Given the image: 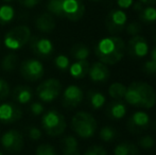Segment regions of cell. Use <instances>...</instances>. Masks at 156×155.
<instances>
[{
    "label": "cell",
    "mask_w": 156,
    "mask_h": 155,
    "mask_svg": "<svg viewBox=\"0 0 156 155\" xmlns=\"http://www.w3.org/2000/svg\"><path fill=\"white\" fill-rule=\"evenodd\" d=\"M125 49L123 39L113 35L100 39L94 48V53L103 64L115 65L123 58Z\"/></svg>",
    "instance_id": "1"
},
{
    "label": "cell",
    "mask_w": 156,
    "mask_h": 155,
    "mask_svg": "<svg viewBox=\"0 0 156 155\" xmlns=\"http://www.w3.org/2000/svg\"><path fill=\"white\" fill-rule=\"evenodd\" d=\"M124 99L131 105L149 110L156 103V91L148 83L135 81L126 86Z\"/></svg>",
    "instance_id": "2"
},
{
    "label": "cell",
    "mask_w": 156,
    "mask_h": 155,
    "mask_svg": "<svg viewBox=\"0 0 156 155\" xmlns=\"http://www.w3.org/2000/svg\"><path fill=\"white\" fill-rule=\"evenodd\" d=\"M71 128L81 138H90L97 131V120L87 112H78L71 119Z\"/></svg>",
    "instance_id": "3"
},
{
    "label": "cell",
    "mask_w": 156,
    "mask_h": 155,
    "mask_svg": "<svg viewBox=\"0 0 156 155\" xmlns=\"http://www.w3.org/2000/svg\"><path fill=\"white\" fill-rule=\"evenodd\" d=\"M41 126L47 135L58 137L64 134L67 128L65 117L55 110L48 111L41 118Z\"/></svg>",
    "instance_id": "4"
},
{
    "label": "cell",
    "mask_w": 156,
    "mask_h": 155,
    "mask_svg": "<svg viewBox=\"0 0 156 155\" xmlns=\"http://www.w3.org/2000/svg\"><path fill=\"white\" fill-rule=\"evenodd\" d=\"M31 38V30L28 26L20 25L11 29L5 34L3 44L10 50H18L23 48Z\"/></svg>",
    "instance_id": "5"
},
{
    "label": "cell",
    "mask_w": 156,
    "mask_h": 155,
    "mask_svg": "<svg viewBox=\"0 0 156 155\" xmlns=\"http://www.w3.org/2000/svg\"><path fill=\"white\" fill-rule=\"evenodd\" d=\"M62 93V83L58 79H48L41 82L36 88V96L43 102H51Z\"/></svg>",
    "instance_id": "6"
},
{
    "label": "cell",
    "mask_w": 156,
    "mask_h": 155,
    "mask_svg": "<svg viewBox=\"0 0 156 155\" xmlns=\"http://www.w3.org/2000/svg\"><path fill=\"white\" fill-rule=\"evenodd\" d=\"M20 75L23 79L30 82L41 80L45 75L44 65L35 58H28L20 64Z\"/></svg>",
    "instance_id": "7"
},
{
    "label": "cell",
    "mask_w": 156,
    "mask_h": 155,
    "mask_svg": "<svg viewBox=\"0 0 156 155\" xmlns=\"http://www.w3.org/2000/svg\"><path fill=\"white\" fill-rule=\"evenodd\" d=\"M85 5L82 0H62L61 17L68 20L78 21L84 16Z\"/></svg>",
    "instance_id": "8"
},
{
    "label": "cell",
    "mask_w": 156,
    "mask_h": 155,
    "mask_svg": "<svg viewBox=\"0 0 156 155\" xmlns=\"http://www.w3.org/2000/svg\"><path fill=\"white\" fill-rule=\"evenodd\" d=\"M0 143L5 151L11 153H17L23 150L25 140L20 132L16 130H9L1 136Z\"/></svg>",
    "instance_id": "9"
},
{
    "label": "cell",
    "mask_w": 156,
    "mask_h": 155,
    "mask_svg": "<svg viewBox=\"0 0 156 155\" xmlns=\"http://www.w3.org/2000/svg\"><path fill=\"white\" fill-rule=\"evenodd\" d=\"M127 16L121 9H115L112 10L106 16L105 26H106L107 31L111 34H118L125 29Z\"/></svg>",
    "instance_id": "10"
},
{
    "label": "cell",
    "mask_w": 156,
    "mask_h": 155,
    "mask_svg": "<svg viewBox=\"0 0 156 155\" xmlns=\"http://www.w3.org/2000/svg\"><path fill=\"white\" fill-rule=\"evenodd\" d=\"M29 43L32 52L41 58H48L54 51L52 41L46 37L33 36L30 38Z\"/></svg>",
    "instance_id": "11"
},
{
    "label": "cell",
    "mask_w": 156,
    "mask_h": 155,
    "mask_svg": "<svg viewBox=\"0 0 156 155\" xmlns=\"http://www.w3.org/2000/svg\"><path fill=\"white\" fill-rule=\"evenodd\" d=\"M127 52L131 56L137 58H144L149 53V45L146 38L141 35L132 36L127 43Z\"/></svg>",
    "instance_id": "12"
},
{
    "label": "cell",
    "mask_w": 156,
    "mask_h": 155,
    "mask_svg": "<svg viewBox=\"0 0 156 155\" xmlns=\"http://www.w3.org/2000/svg\"><path fill=\"white\" fill-rule=\"evenodd\" d=\"M23 118V111L13 102L0 105V121L2 123H14Z\"/></svg>",
    "instance_id": "13"
},
{
    "label": "cell",
    "mask_w": 156,
    "mask_h": 155,
    "mask_svg": "<svg viewBox=\"0 0 156 155\" xmlns=\"http://www.w3.org/2000/svg\"><path fill=\"white\" fill-rule=\"evenodd\" d=\"M84 93L76 85H69L63 93V105L66 108H74L83 101Z\"/></svg>",
    "instance_id": "14"
},
{
    "label": "cell",
    "mask_w": 156,
    "mask_h": 155,
    "mask_svg": "<svg viewBox=\"0 0 156 155\" xmlns=\"http://www.w3.org/2000/svg\"><path fill=\"white\" fill-rule=\"evenodd\" d=\"M150 117L144 112H136L129 117L127 129L131 133H141L150 125Z\"/></svg>",
    "instance_id": "15"
},
{
    "label": "cell",
    "mask_w": 156,
    "mask_h": 155,
    "mask_svg": "<svg viewBox=\"0 0 156 155\" xmlns=\"http://www.w3.org/2000/svg\"><path fill=\"white\" fill-rule=\"evenodd\" d=\"M88 75L93 82H105L111 76L109 69L107 65L103 64L102 62H96L89 67Z\"/></svg>",
    "instance_id": "16"
},
{
    "label": "cell",
    "mask_w": 156,
    "mask_h": 155,
    "mask_svg": "<svg viewBox=\"0 0 156 155\" xmlns=\"http://www.w3.org/2000/svg\"><path fill=\"white\" fill-rule=\"evenodd\" d=\"M35 27L39 32L43 33H51L56 27L55 19L50 13H43L35 19Z\"/></svg>",
    "instance_id": "17"
},
{
    "label": "cell",
    "mask_w": 156,
    "mask_h": 155,
    "mask_svg": "<svg viewBox=\"0 0 156 155\" xmlns=\"http://www.w3.org/2000/svg\"><path fill=\"white\" fill-rule=\"evenodd\" d=\"M13 98L19 104L29 103L33 98V90L27 85H18L13 89Z\"/></svg>",
    "instance_id": "18"
},
{
    "label": "cell",
    "mask_w": 156,
    "mask_h": 155,
    "mask_svg": "<svg viewBox=\"0 0 156 155\" xmlns=\"http://www.w3.org/2000/svg\"><path fill=\"white\" fill-rule=\"evenodd\" d=\"M90 64L87 60L76 61L73 64H70L69 72L72 78L74 79H83L88 75Z\"/></svg>",
    "instance_id": "19"
},
{
    "label": "cell",
    "mask_w": 156,
    "mask_h": 155,
    "mask_svg": "<svg viewBox=\"0 0 156 155\" xmlns=\"http://www.w3.org/2000/svg\"><path fill=\"white\" fill-rule=\"evenodd\" d=\"M63 155H80L79 143L74 136H66L62 140Z\"/></svg>",
    "instance_id": "20"
},
{
    "label": "cell",
    "mask_w": 156,
    "mask_h": 155,
    "mask_svg": "<svg viewBox=\"0 0 156 155\" xmlns=\"http://www.w3.org/2000/svg\"><path fill=\"white\" fill-rule=\"evenodd\" d=\"M114 155H140L137 146L129 141L120 143L114 149Z\"/></svg>",
    "instance_id": "21"
},
{
    "label": "cell",
    "mask_w": 156,
    "mask_h": 155,
    "mask_svg": "<svg viewBox=\"0 0 156 155\" xmlns=\"http://www.w3.org/2000/svg\"><path fill=\"white\" fill-rule=\"evenodd\" d=\"M106 113V115H108V117L113 118V119H121L126 114V107L123 103L116 101L109 103V105L107 106Z\"/></svg>",
    "instance_id": "22"
},
{
    "label": "cell",
    "mask_w": 156,
    "mask_h": 155,
    "mask_svg": "<svg viewBox=\"0 0 156 155\" xmlns=\"http://www.w3.org/2000/svg\"><path fill=\"white\" fill-rule=\"evenodd\" d=\"M19 58L16 53L14 52H10V53L5 54L3 56L1 61V68L6 72H12L13 70H15L18 65Z\"/></svg>",
    "instance_id": "23"
},
{
    "label": "cell",
    "mask_w": 156,
    "mask_h": 155,
    "mask_svg": "<svg viewBox=\"0 0 156 155\" xmlns=\"http://www.w3.org/2000/svg\"><path fill=\"white\" fill-rule=\"evenodd\" d=\"M70 54L76 61H83V60H86L89 56L90 50H89V48L85 44L79 43L72 46L71 50H70Z\"/></svg>",
    "instance_id": "24"
},
{
    "label": "cell",
    "mask_w": 156,
    "mask_h": 155,
    "mask_svg": "<svg viewBox=\"0 0 156 155\" xmlns=\"http://www.w3.org/2000/svg\"><path fill=\"white\" fill-rule=\"evenodd\" d=\"M15 11L9 4L0 5V26H5L14 19Z\"/></svg>",
    "instance_id": "25"
},
{
    "label": "cell",
    "mask_w": 156,
    "mask_h": 155,
    "mask_svg": "<svg viewBox=\"0 0 156 155\" xmlns=\"http://www.w3.org/2000/svg\"><path fill=\"white\" fill-rule=\"evenodd\" d=\"M125 91H126V86L122 83L115 82L113 84H111L108 88V95L109 97H112L113 99L120 100L123 99L125 96Z\"/></svg>",
    "instance_id": "26"
},
{
    "label": "cell",
    "mask_w": 156,
    "mask_h": 155,
    "mask_svg": "<svg viewBox=\"0 0 156 155\" xmlns=\"http://www.w3.org/2000/svg\"><path fill=\"white\" fill-rule=\"evenodd\" d=\"M88 100L90 102V105L93 106V108H94V110L101 108L105 104V101H106L103 93L94 90L88 91Z\"/></svg>",
    "instance_id": "27"
},
{
    "label": "cell",
    "mask_w": 156,
    "mask_h": 155,
    "mask_svg": "<svg viewBox=\"0 0 156 155\" xmlns=\"http://www.w3.org/2000/svg\"><path fill=\"white\" fill-rule=\"evenodd\" d=\"M139 19L146 23H154L156 21V9L151 5L144 8L139 12Z\"/></svg>",
    "instance_id": "28"
},
{
    "label": "cell",
    "mask_w": 156,
    "mask_h": 155,
    "mask_svg": "<svg viewBox=\"0 0 156 155\" xmlns=\"http://www.w3.org/2000/svg\"><path fill=\"white\" fill-rule=\"evenodd\" d=\"M117 130L109 125L103 126L100 130V132H99V136H100L101 140L104 141V143H112V141H114L116 137H117Z\"/></svg>",
    "instance_id": "29"
},
{
    "label": "cell",
    "mask_w": 156,
    "mask_h": 155,
    "mask_svg": "<svg viewBox=\"0 0 156 155\" xmlns=\"http://www.w3.org/2000/svg\"><path fill=\"white\" fill-rule=\"evenodd\" d=\"M54 64H55L58 69H60V70H62V71H66V70H68L70 67V61L66 55L60 54V55H58L54 58Z\"/></svg>",
    "instance_id": "30"
},
{
    "label": "cell",
    "mask_w": 156,
    "mask_h": 155,
    "mask_svg": "<svg viewBox=\"0 0 156 155\" xmlns=\"http://www.w3.org/2000/svg\"><path fill=\"white\" fill-rule=\"evenodd\" d=\"M138 146L142 150H151L155 146V139L150 135H144L138 140Z\"/></svg>",
    "instance_id": "31"
},
{
    "label": "cell",
    "mask_w": 156,
    "mask_h": 155,
    "mask_svg": "<svg viewBox=\"0 0 156 155\" xmlns=\"http://www.w3.org/2000/svg\"><path fill=\"white\" fill-rule=\"evenodd\" d=\"M61 2H62V0H48V12L54 16L61 17Z\"/></svg>",
    "instance_id": "32"
},
{
    "label": "cell",
    "mask_w": 156,
    "mask_h": 155,
    "mask_svg": "<svg viewBox=\"0 0 156 155\" xmlns=\"http://www.w3.org/2000/svg\"><path fill=\"white\" fill-rule=\"evenodd\" d=\"M35 155H58V153L53 146L49 145V143H43L36 148Z\"/></svg>",
    "instance_id": "33"
},
{
    "label": "cell",
    "mask_w": 156,
    "mask_h": 155,
    "mask_svg": "<svg viewBox=\"0 0 156 155\" xmlns=\"http://www.w3.org/2000/svg\"><path fill=\"white\" fill-rule=\"evenodd\" d=\"M84 155H107V151L102 146L94 145V146L89 147L88 149L84 152Z\"/></svg>",
    "instance_id": "34"
},
{
    "label": "cell",
    "mask_w": 156,
    "mask_h": 155,
    "mask_svg": "<svg viewBox=\"0 0 156 155\" xmlns=\"http://www.w3.org/2000/svg\"><path fill=\"white\" fill-rule=\"evenodd\" d=\"M125 30H126V33L131 36H135L138 35V34L141 32V25L139 23H131L125 27Z\"/></svg>",
    "instance_id": "35"
},
{
    "label": "cell",
    "mask_w": 156,
    "mask_h": 155,
    "mask_svg": "<svg viewBox=\"0 0 156 155\" xmlns=\"http://www.w3.org/2000/svg\"><path fill=\"white\" fill-rule=\"evenodd\" d=\"M142 69H144V72L146 75L149 76L156 75V62L154 60H152V58L147 61L144 64V66H142Z\"/></svg>",
    "instance_id": "36"
},
{
    "label": "cell",
    "mask_w": 156,
    "mask_h": 155,
    "mask_svg": "<svg viewBox=\"0 0 156 155\" xmlns=\"http://www.w3.org/2000/svg\"><path fill=\"white\" fill-rule=\"evenodd\" d=\"M10 95V85L5 80L0 79V100H4Z\"/></svg>",
    "instance_id": "37"
},
{
    "label": "cell",
    "mask_w": 156,
    "mask_h": 155,
    "mask_svg": "<svg viewBox=\"0 0 156 155\" xmlns=\"http://www.w3.org/2000/svg\"><path fill=\"white\" fill-rule=\"evenodd\" d=\"M28 135H29L31 140L37 141L41 138L43 133H41V131L39 130L38 128H36V126H29V128H28Z\"/></svg>",
    "instance_id": "38"
},
{
    "label": "cell",
    "mask_w": 156,
    "mask_h": 155,
    "mask_svg": "<svg viewBox=\"0 0 156 155\" xmlns=\"http://www.w3.org/2000/svg\"><path fill=\"white\" fill-rule=\"evenodd\" d=\"M30 111L34 116H39L45 112V106L41 102H33L30 106Z\"/></svg>",
    "instance_id": "39"
},
{
    "label": "cell",
    "mask_w": 156,
    "mask_h": 155,
    "mask_svg": "<svg viewBox=\"0 0 156 155\" xmlns=\"http://www.w3.org/2000/svg\"><path fill=\"white\" fill-rule=\"evenodd\" d=\"M41 1V0H18V2L21 4V5L25 6V8H28V9L34 8V6L37 5Z\"/></svg>",
    "instance_id": "40"
},
{
    "label": "cell",
    "mask_w": 156,
    "mask_h": 155,
    "mask_svg": "<svg viewBox=\"0 0 156 155\" xmlns=\"http://www.w3.org/2000/svg\"><path fill=\"white\" fill-rule=\"evenodd\" d=\"M134 3V0H117V5L119 9L124 10V9H129Z\"/></svg>",
    "instance_id": "41"
},
{
    "label": "cell",
    "mask_w": 156,
    "mask_h": 155,
    "mask_svg": "<svg viewBox=\"0 0 156 155\" xmlns=\"http://www.w3.org/2000/svg\"><path fill=\"white\" fill-rule=\"evenodd\" d=\"M132 6H133L134 10H135L136 12H138V13H139L140 11H141L142 9H144V5H142V3H141V2H140V1H138V2H134L133 5H132Z\"/></svg>",
    "instance_id": "42"
},
{
    "label": "cell",
    "mask_w": 156,
    "mask_h": 155,
    "mask_svg": "<svg viewBox=\"0 0 156 155\" xmlns=\"http://www.w3.org/2000/svg\"><path fill=\"white\" fill-rule=\"evenodd\" d=\"M142 4H148V5H152L156 3V0H139Z\"/></svg>",
    "instance_id": "43"
},
{
    "label": "cell",
    "mask_w": 156,
    "mask_h": 155,
    "mask_svg": "<svg viewBox=\"0 0 156 155\" xmlns=\"http://www.w3.org/2000/svg\"><path fill=\"white\" fill-rule=\"evenodd\" d=\"M151 58H152V60H154L156 62V47L153 48V50L151 51Z\"/></svg>",
    "instance_id": "44"
},
{
    "label": "cell",
    "mask_w": 156,
    "mask_h": 155,
    "mask_svg": "<svg viewBox=\"0 0 156 155\" xmlns=\"http://www.w3.org/2000/svg\"><path fill=\"white\" fill-rule=\"evenodd\" d=\"M3 2H5V3H8V2H12V1H14V0H2Z\"/></svg>",
    "instance_id": "45"
},
{
    "label": "cell",
    "mask_w": 156,
    "mask_h": 155,
    "mask_svg": "<svg viewBox=\"0 0 156 155\" xmlns=\"http://www.w3.org/2000/svg\"><path fill=\"white\" fill-rule=\"evenodd\" d=\"M0 155H4V154H3V153H2V152H1V151H0Z\"/></svg>",
    "instance_id": "46"
},
{
    "label": "cell",
    "mask_w": 156,
    "mask_h": 155,
    "mask_svg": "<svg viewBox=\"0 0 156 155\" xmlns=\"http://www.w3.org/2000/svg\"><path fill=\"white\" fill-rule=\"evenodd\" d=\"M93 1H99V0H93Z\"/></svg>",
    "instance_id": "47"
}]
</instances>
